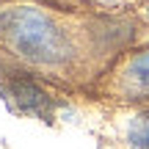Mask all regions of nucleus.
I'll return each instance as SVG.
<instances>
[{
	"mask_svg": "<svg viewBox=\"0 0 149 149\" xmlns=\"http://www.w3.org/2000/svg\"><path fill=\"white\" fill-rule=\"evenodd\" d=\"M0 36L22 61L39 66L69 64L74 47L66 28L39 8H8L0 14Z\"/></svg>",
	"mask_w": 149,
	"mask_h": 149,
	"instance_id": "f257e3e1",
	"label": "nucleus"
},
{
	"mask_svg": "<svg viewBox=\"0 0 149 149\" xmlns=\"http://www.w3.org/2000/svg\"><path fill=\"white\" fill-rule=\"evenodd\" d=\"M0 91L3 97L14 105V111L25 113V116H36V119H53L55 108H58V100L50 97L42 86L36 83L28 74H14L6 83H0Z\"/></svg>",
	"mask_w": 149,
	"mask_h": 149,
	"instance_id": "f03ea898",
	"label": "nucleus"
},
{
	"mask_svg": "<svg viewBox=\"0 0 149 149\" xmlns=\"http://www.w3.org/2000/svg\"><path fill=\"white\" fill-rule=\"evenodd\" d=\"M119 91L122 94H135V100L149 94V50L127 58V64L119 72Z\"/></svg>",
	"mask_w": 149,
	"mask_h": 149,
	"instance_id": "7ed1b4c3",
	"label": "nucleus"
},
{
	"mask_svg": "<svg viewBox=\"0 0 149 149\" xmlns=\"http://www.w3.org/2000/svg\"><path fill=\"white\" fill-rule=\"evenodd\" d=\"M130 146L133 149H149V111L138 113L130 124Z\"/></svg>",
	"mask_w": 149,
	"mask_h": 149,
	"instance_id": "20e7f679",
	"label": "nucleus"
},
{
	"mask_svg": "<svg viewBox=\"0 0 149 149\" xmlns=\"http://www.w3.org/2000/svg\"><path fill=\"white\" fill-rule=\"evenodd\" d=\"M100 3H119V0H100Z\"/></svg>",
	"mask_w": 149,
	"mask_h": 149,
	"instance_id": "39448f33",
	"label": "nucleus"
},
{
	"mask_svg": "<svg viewBox=\"0 0 149 149\" xmlns=\"http://www.w3.org/2000/svg\"><path fill=\"white\" fill-rule=\"evenodd\" d=\"M146 19H149V6H146Z\"/></svg>",
	"mask_w": 149,
	"mask_h": 149,
	"instance_id": "423d86ee",
	"label": "nucleus"
}]
</instances>
